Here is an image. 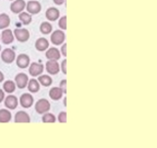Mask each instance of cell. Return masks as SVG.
<instances>
[{
    "instance_id": "obj_1",
    "label": "cell",
    "mask_w": 157,
    "mask_h": 148,
    "mask_svg": "<svg viewBox=\"0 0 157 148\" xmlns=\"http://www.w3.org/2000/svg\"><path fill=\"white\" fill-rule=\"evenodd\" d=\"M36 111L39 115H43V113H47L50 110V103H49L46 99H40L36 104Z\"/></svg>"
},
{
    "instance_id": "obj_2",
    "label": "cell",
    "mask_w": 157,
    "mask_h": 148,
    "mask_svg": "<svg viewBox=\"0 0 157 148\" xmlns=\"http://www.w3.org/2000/svg\"><path fill=\"white\" fill-rule=\"evenodd\" d=\"M65 39H66L65 34H64V32L61 31V30H56V31H54L51 34V37H50L52 43L55 44V46L62 44L63 42L65 41Z\"/></svg>"
},
{
    "instance_id": "obj_3",
    "label": "cell",
    "mask_w": 157,
    "mask_h": 148,
    "mask_svg": "<svg viewBox=\"0 0 157 148\" xmlns=\"http://www.w3.org/2000/svg\"><path fill=\"white\" fill-rule=\"evenodd\" d=\"M13 34H14V37H16V39L21 43L27 42L29 39V32L27 29H21V28L15 29Z\"/></svg>"
},
{
    "instance_id": "obj_4",
    "label": "cell",
    "mask_w": 157,
    "mask_h": 148,
    "mask_svg": "<svg viewBox=\"0 0 157 148\" xmlns=\"http://www.w3.org/2000/svg\"><path fill=\"white\" fill-rule=\"evenodd\" d=\"M1 59L5 63H12L16 59V53L11 48H6L1 52Z\"/></svg>"
},
{
    "instance_id": "obj_5",
    "label": "cell",
    "mask_w": 157,
    "mask_h": 148,
    "mask_svg": "<svg viewBox=\"0 0 157 148\" xmlns=\"http://www.w3.org/2000/svg\"><path fill=\"white\" fill-rule=\"evenodd\" d=\"M46 71L51 74V75H56L60 71V66L57 62V60H52V59H49L46 62Z\"/></svg>"
},
{
    "instance_id": "obj_6",
    "label": "cell",
    "mask_w": 157,
    "mask_h": 148,
    "mask_svg": "<svg viewBox=\"0 0 157 148\" xmlns=\"http://www.w3.org/2000/svg\"><path fill=\"white\" fill-rule=\"evenodd\" d=\"M29 74H31L32 76H34V77H36V76H39L40 74L43 72V65L40 63H37V62H33L32 64L29 63Z\"/></svg>"
},
{
    "instance_id": "obj_7",
    "label": "cell",
    "mask_w": 157,
    "mask_h": 148,
    "mask_svg": "<svg viewBox=\"0 0 157 148\" xmlns=\"http://www.w3.org/2000/svg\"><path fill=\"white\" fill-rule=\"evenodd\" d=\"M25 8H26V2L24 0H14V2H12L10 6L11 11L15 14H20L24 11Z\"/></svg>"
},
{
    "instance_id": "obj_8",
    "label": "cell",
    "mask_w": 157,
    "mask_h": 148,
    "mask_svg": "<svg viewBox=\"0 0 157 148\" xmlns=\"http://www.w3.org/2000/svg\"><path fill=\"white\" fill-rule=\"evenodd\" d=\"M15 81H16V85L20 89H24L25 87H27L28 82H29V77L27 74L25 73H19L15 77Z\"/></svg>"
},
{
    "instance_id": "obj_9",
    "label": "cell",
    "mask_w": 157,
    "mask_h": 148,
    "mask_svg": "<svg viewBox=\"0 0 157 148\" xmlns=\"http://www.w3.org/2000/svg\"><path fill=\"white\" fill-rule=\"evenodd\" d=\"M26 7L29 14H37L40 12V10H41L40 3L38 1H36V0H31L29 2H28Z\"/></svg>"
},
{
    "instance_id": "obj_10",
    "label": "cell",
    "mask_w": 157,
    "mask_h": 148,
    "mask_svg": "<svg viewBox=\"0 0 157 148\" xmlns=\"http://www.w3.org/2000/svg\"><path fill=\"white\" fill-rule=\"evenodd\" d=\"M20 104H21V106L25 109L31 108L33 104V97L29 93L23 94L21 98H20Z\"/></svg>"
},
{
    "instance_id": "obj_11",
    "label": "cell",
    "mask_w": 157,
    "mask_h": 148,
    "mask_svg": "<svg viewBox=\"0 0 157 148\" xmlns=\"http://www.w3.org/2000/svg\"><path fill=\"white\" fill-rule=\"evenodd\" d=\"M16 62H17V65L19 68H27L29 65V57L27 54H24V53H21L19 54L17 59H16Z\"/></svg>"
},
{
    "instance_id": "obj_12",
    "label": "cell",
    "mask_w": 157,
    "mask_h": 148,
    "mask_svg": "<svg viewBox=\"0 0 157 148\" xmlns=\"http://www.w3.org/2000/svg\"><path fill=\"white\" fill-rule=\"evenodd\" d=\"M45 16L47 18V20L51 22H54L56 21V20L60 17V12H59V10L55 7H50L46 10L45 12Z\"/></svg>"
},
{
    "instance_id": "obj_13",
    "label": "cell",
    "mask_w": 157,
    "mask_h": 148,
    "mask_svg": "<svg viewBox=\"0 0 157 148\" xmlns=\"http://www.w3.org/2000/svg\"><path fill=\"white\" fill-rule=\"evenodd\" d=\"M1 41L5 44L12 43L14 42V34L11 30L9 29H4L1 34Z\"/></svg>"
},
{
    "instance_id": "obj_14",
    "label": "cell",
    "mask_w": 157,
    "mask_h": 148,
    "mask_svg": "<svg viewBox=\"0 0 157 148\" xmlns=\"http://www.w3.org/2000/svg\"><path fill=\"white\" fill-rule=\"evenodd\" d=\"M4 104L5 107L8 108L9 110H15L18 107V99L13 95H10L5 98Z\"/></svg>"
},
{
    "instance_id": "obj_15",
    "label": "cell",
    "mask_w": 157,
    "mask_h": 148,
    "mask_svg": "<svg viewBox=\"0 0 157 148\" xmlns=\"http://www.w3.org/2000/svg\"><path fill=\"white\" fill-rule=\"evenodd\" d=\"M31 121V117H29V113L26 112L20 111L15 116V122H29Z\"/></svg>"
},
{
    "instance_id": "obj_16",
    "label": "cell",
    "mask_w": 157,
    "mask_h": 148,
    "mask_svg": "<svg viewBox=\"0 0 157 148\" xmlns=\"http://www.w3.org/2000/svg\"><path fill=\"white\" fill-rule=\"evenodd\" d=\"M49 47V43L45 38H39L36 42V48L38 51H46Z\"/></svg>"
},
{
    "instance_id": "obj_17",
    "label": "cell",
    "mask_w": 157,
    "mask_h": 148,
    "mask_svg": "<svg viewBox=\"0 0 157 148\" xmlns=\"http://www.w3.org/2000/svg\"><path fill=\"white\" fill-rule=\"evenodd\" d=\"M62 96H63V92L59 87H53L50 89V91H49V97L54 101L60 100Z\"/></svg>"
},
{
    "instance_id": "obj_18",
    "label": "cell",
    "mask_w": 157,
    "mask_h": 148,
    "mask_svg": "<svg viewBox=\"0 0 157 148\" xmlns=\"http://www.w3.org/2000/svg\"><path fill=\"white\" fill-rule=\"evenodd\" d=\"M45 56H46V57L48 59H52V60H58V59L60 58V56H61V53H60V51H59L57 48L51 47V48L47 49Z\"/></svg>"
},
{
    "instance_id": "obj_19",
    "label": "cell",
    "mask_w": 157,
    "mask_h": 148,
    "mask_svg": "<svg viewBox=\"0 0 157 148\" xmlns=\"http://www.w3.org/2000/svg\"><path fill=\"white\" fill-rule=\"evenodd\" d=\"M11 117H12V115L8 110H6V109L0 110V122L1 123L9 122L11 121Z\"/></svg>"
},
{
    "instance_id": "obj_20",
    "label": "cell",
    "mask_w": 157,
    "mask_h": 148,
    "mask_svg": "<svg viewBox=\"0 0 157 148\" xmlns=\"http://www.w3.org/2000/svg\"><path fill=\"white\" fill-rule=\"evenodd\" d=\"M27 86H28L29 91L32 92V93H36V92L39 91V89H40V86H39V82H38V80H36V79L29 80Z\"/></svg>"
},
{
    "instance_id": "obj_21",
    "label": "cell",
    "mask_w": 157,
    "mask_h": 148,
    "mask_svg": "<svg viewBox=\"0 0 157 148\" xmlns=\"http://www.w3.org/2000/svg\"><path fill=\"white\" fill-rule=\"evenodd\" d=\"M10 22H11V20H10V17L7 14L5 13L0 14V30H4L8 28Z\"/></svg>"
},
{
    "instance_id": "obj_22",
    "label": "cell",
    "mask_w": 157,
    "mask_h": 148,
    "mask_svg": "<svg viewBox=\"0 0 157 148\" xmlns=\"http://www.w3.org/2000/svg\"><path fill=\"white\" fill-rule=\"evenodd\" d=\"M19 20L24 25H29L33 21V18L29 12H21L19 14Z\"/></svg>"
},
{
    "instance_id": "obj_23",
    "label": "cell",
    "mask_w": 157,
    "mask_h": 148,
    "mask_svg": "<svg viewBox=\"0 0 157 148\" xmlns=\"http://www.w3.org/2000/svg\"><path fill=\"white\" fill-rule=\"evenodd\" d=\"M3 89H4V92L11 94L15 91V89H16V84H15L14 81L8 80L3 84Z\"/></svg>"
},
{
    "instance_id": "obj_24",
    "label": "cell",
    "mask_w": 157,
    "mask_h": 148,
    "mask_svg": "<svg viewBox=\"0 0 157 148\" xmlns=\"http://www.w3.org/2000/svg\"><path fill=\"white\" fill-rule=\"evenodd\" d=\"M39 30H40L41 34L48 35V34H50L52 32V26H51V24L48 23V22H42Z\"/></svg>"
},
{
    "instance_id": "obj_25",
    "label": "cell",
    "mask_w": 157,
    "mask_h": 148,
    "mask_svg": "<svg viewBox=\"0 0 157 148\" xmlns=\"http://www.w3.org/2000/svg\"><path fill=\"white\" fill-rule=\"evenodd\" d=\"M38 81H39V83L41 84V85L48 87V86H50L52 84V78L50 76H48V75H40L38 77Z\"/></svg>"
},
{
    "instance_id": "obj_26",
    "label": "cell",
    "mask_w": 157,
    "mask_h": 148,
    "mask_svg": "<svg viewBox=\"0 0 157 148\" xmlns=\"http://www.w3.org/2000/svg\"><path fill=\"white\" fill-rule=\"evenodd\" d=\"M42 121L45 122V123H48V122H55L56 121V117H55V116L53 115V113H50L47 112L45 113H43Z\"/></svg>"
},
{
    "instance_id": "obj_27",
    "label": "cell",
    "mask_w": 157,
    "mask_h": 148,
    "mask_svg": "<svg viewBox=\"0 0 157 148\" xmlns=\"http://www.w3.org/2000/svg\"><path fill=\"white\" fill-rule=\"evenodd\" d=\"M58 26L60 27V29H62V30H66L67 29V17L66 16L60 18V20H59V23H58Z\"/></svg>"
},
{
    "instance_id": "obj_28",
    "label": "cell",
    "mask_w": 157,
    "mask_h": 148,
    "mask_svg": "<svg viewBox=\"0 0 157 148\" xmlns=\"http://www.w3.org/2000/svg\"><path fill=\"white\" fill-rule=\"evenodd\" d=\"M58 121L61 123H65L67 121V113L66 112H61L58 116Z\"/></svg>"
},
{
    "instance_id": "obj_29",
    "label": "cell",
    "mask_w": 157,
    "mask_h": 148,
    "mask_svg": "<svg viewBox=\"0 0 157 148\" xmlns=\"http://www.w3.org/2000/svg\"><path fill=\"white\" fill-rule=\"evenodd\" d=\"M62 90L64 94L67 93V80H62L60 83V87H59Z\"/></svg>"
},
{
    "instance_id": "obj_30",
    "label": "cell",
    "mask_w": 157,
    "mask_h": 148,
    "mask_svg": "<svg viewBox=\"0 0 157 148\" xmlns=\"http://www.w3.org/2000/svg\"><path fill=\"white\" fill-rule=\"evenodd\" d=\"M61 69L64 74H67V60L66 59H64L62 61V64H61Z\"/></svg>"
},
{
    "instance_id": "obj_31",
    "label": "cell",
    "mask_w": 157,
    "mask_h": 148,
    "mask_svg": "<svg viewBox=\"0 0 157 148\" xmlns=\"http://www.w3.org/2000/svg\"><path fill=\"white\" fill-rule=\"evenodd\" d=\"M61 53L63 54L64 56H67V43H64L62 47H61Z\"/></svg>"
},
{
    "instance_id": "obj_32",
    "label": "cell",
    "mask_w": 157,
    "mask_h": 148,
    "mask_svg": "<svg viewBox=\"0 0 157 148\" xmlns=\"http://www.w3.org/2000/svg\"><path fill=\"white\" fill-rule=\"evenodd\" d=\"M4 99H5V93H4L3 90L0 89V103H1L4 100Z\"/></svg>"
},
{
    "instance_id": "obj_33",
    "label": "cell",
    "mask_w": 157,
    "mask_h": 148,
    "mask_svg": "<svg viewBox=\"0 0 157 148\" xmlns=\"http://www.w3.org/2000/svg\"><path fill=\"white\" fill-rule=\"evenodd\" d=\"M66 0H53V2L56 5H62L63 3H65Z\"/></svg>"
},
{
    "instance_id": "obj_34",
    "label": "cell",
    "mask_w": 157,
    "mask_h": 148,
    "mask_svg": "<svg viewBox=\"0 0 157 148\" xmlns=\"http://www.w3.org/2000/svg\"><path fill=\"white\" fill-rule=\"evenodd\" d=\"M3 80H4V74L1 71H0V83H1Z\"/></svg>"
},
{
    "instance_id": "obj_35",
    "label": "cell",
    "mask_w": 157,
    "mask_h": 148,
    "mask_svg": "<svg viewBox=\"0 0 157 148\" xmlns=\"http://www.w3.org/2000/svg\"><path fill=\"white\" fill-rule=\"evenodd\" d=\"M64 106H67V98H64Z\"/></svg>"
},
{
    "instance_id": "obj_36",
    "label": "cell",
    "mask_w": 157,
    "mask_h": 148,
    "mask_svg": "<svg viewBox=\"0 0 157 148\" xmlns=\"http://www.w3.org/2000/svg\"><path fill=\"white\" fill-rule=\"evenodd\" d=\"M10 1H14V0H10Z\"/></svg>"
},
{
    "instance_id": "obj_37",
    "label": "cell",
    "mask_w": 157,
    "mask_h": 148,
    "mask_svg": "<svg viewBox=\"0 0 157 148\" xmlns=\"http://www.w3.org/2000/svg\"><path fill=\"white\" fill-rule=\"evenodd\" d=\"M0 51H1V47H0Z\"/></svg>"
}]
</instances>
